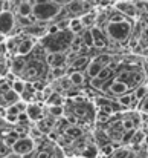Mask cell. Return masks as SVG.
<instances>
[{
  "label": "cell",
  "instance_id": "1",
  "mask_svg": "<svg viewBox=\"0 0 148 158\" xmlns=\"http://www.w3.org/2000/svg\"><path fill=\"white\" fill-rule=\"evenodd\" d=\"M73 35L69 29H60L55 34H45L40 43L46 52H67Z\"/></svg>",
  "mask_w": 148,
  "mask_h": 158
},
{
  "label": "cell",
  "instance_id": "2",
  "mask_svg": "<svg viewBox=\"0 0 148 158\" xmlns=\"http://www.w3.org/2000/svg\"><path fill=\"white\" fill-rule=\"evenodd\" d=\"M131 22L128 19H122V20H111L105 23L104 28V34L107 39H111L115 42H125L130 34H131Z\"/></svg>",
  "mask_w": 148,
  "mask_h": 158
},
{
  "label": "cell",
  "instance_id": "3",
  "mask_svg": "<svg viewBox=\"0 0 148 158\" xmlns=\"http://www.w3.org/2000/svg\"><path fill=\"white\" fill-rule=\"evenodd\" d=\"M61 5L52 0H37L32 3V15L37 22H48L58 17Z\"/></svg>",
  "mask_w": 148,
  "mask_h": 158
},
{
  "label": "cell",
  "instance_id": "4",
  "mask_svg": "<svg viewBox=\"0 0 148 158\" xmlns=\"http://www.w3.org/2000/svg\"><path fill=\"white\" fill-rule=\"evenodd\" d=\"M11 149H12V152L25 157V155H29L35 149V141L31 137H20V138H17V141L12 144Z\"/></svg>",
  "mask_w": 148,
  "mask_h": 158
},
{
  "label": "cell",
  "instance_id": "5",
  "mask_svg": "<svg viewBox=\"0 0 148 158\" xmlns=\"http://www.w3.org/2000/svg\"><path fill=\"white\" fill-rule=\"evenodd\" d=\"M15 17L11 11H0V34L8 35L14 31L15 26Z\"/></svg>",
  "mask_w": 148,
  "mask_h": 158
},
{
  "label": "cell",
  "instance_id": "6",
  "mask_svg": "<svg viewBox=\"0 0 148 158\" xmlns=\"http://www.w3.org/2000/svg\"><path fill=\"white\" fill-rule=\"evenodd\" d=\"M115 9H118L127 19H133L138 14V9L134 6V2H130V0H119V2H116Z\"/></svg>",
  "mask_w": 148,
  "mask_h": 158
},
{
  "label": "cell",
  "instance_id": "7",
  "mask_svg": "<svg viewBox=\"0 0 148 158\" xmlns=\"http://www.w3.org/2000/svg\"><path fill=\"white\" fill-rule=\"evenodd\" d=\"M46 63L49 68H56V66H64L67 63L66 52H48L46 54Z\"/></svg>",
  "mask_w": 148,
  "mask_h": 158
},
{
  "label": "cell",
  "instance_id": "8",
  "mask_svg": "<svg viewBox=\"0 0 148 158\" xmlns=\"http://www.w3.org/2000/svg\"><path fill=\"white\" fill-rule=\"evenodd\" d=\"M90 32H92V37H93V46H96L99 49H102V48L107 46V37H105L102 28L92 26L90 28Z\"/></svg>",
  "mask_w": 148,
  "mask_h": 158
},
{
  "label": "cell",
  "instance_id": "9",
  "mask_svg": "<svg viewBox=\"0 0 148 158\" xmlns=\"http://www.w3.org/2000/svg\"><path fill=\"white\" fill-rule=\"evenodd\" d=\"M141 124V117L136 114H133V115H128V117H122V120H121V126H122V129L124 131H134V129H138V126Z\"/></svg>",
  "mask_w": 148,
  "mask_h": 158
},
{
  "label": "cell",
  "instance_id": "10",
  "mask_svg": "<svg viewBox=\"0 0 148 158\" xmlns=\"http://www.w3.org/2000/svg\"><path fill=\"white\" fill-rule=\"evenodd\" d=\"M35 48V42L31 37H23L17 46V55H28Z\"/></svg>",
  "mask_w": 148,
  "mask_h": 158
},
{
  "label": "cell",
  "instance_id": "11",
  "mask_svg": "<svg viewBox=\"0 0 148 158\" xmlns=\"http://www.w3.org/2000/svg\"><path fill=\"white\" fill-rule=\"evenodd\" d=\"M25 112L28 114L31 121H38V120L43 118V109L40 105H28Z\"/></svg>",
  "mask_w": 148,
  "mask_h": 158
},
{
  "label": "cell",
  "instance_id": "12",
  "mask_svg": "<svg viewBox=\"0 0 148 158\" xmlns=\"http://www.w3.org/2000/svg\"><path fill=\"white\" fill-rule=\"evenodd\" d=\"M25 55H15L12 58V66H11V72L15 75H21L23 69L26 66V58H23Z\"/></svg>",
  "mask_w": 148,
  "mask_h": 158
},
{
  "label": "cell",
  "instance_id": "13",
  "mask_svg": "<svg viewBox=\"0 0 148 158\" xmlns=\"http://www.w3.org/2000/svg\"><path fill=\"white\" fill-rule=\"evenodd\" d=\"M66 137H69L70 140H78V138H81L83 135H84V131L78 126V124H69L66 129H64V132H63Z\"/></svg>",
  "mask_w": 148,
  "mask_h": 158
},
{
  "label": "cell",
  "instance_id": "14",
  "mask_svg": "<svg viewBox=\"0 0 148 158\" xmlns=\"http://www.w3.org/2000/svg\"><path fill=\"white\" fill-rule=\"evenodd\" d=\"M67 77H69L72 86H83L86 81V75L81 71H72V72H69Z\"/></svg>",
  "mask_w": 148,
  "mask_h": 158
},
{
  "label": "cell",
  "instance_id": "15",
  "mask_svg": "<svg viewBox=\"0 0 148 158\" xmlns=\"http://www.w3.org/2000/svg\"><path fill=\"white\" fill-rule=\"evenodd\" d=\"M17 14L21 17H29L32 14V3L29 0H23L17 6Z\"/></svg>",
  "mask_w": 148,
  "mask_h": 158
},
{
  "label": "cell",
  "instance_id": "16",
  "mask_svg": "<svg viewBox=\"0 0 148 158\" xmlns=\"http://www.w3.org/2000/svg\"><path fill=\"white\" fill-rule=\"evenodd\" d=\"M20 100V95L15 92V91H12V89H8L6 92H3V95H2V103H5V105H14V103H17Z\"/></svg>",
  "mask_w": 148,
  "mask_h": 158
},
{
  "label": "cell",
  "instance_id": "17",
  "mask_svg": "<svg viewBox=\"0 0 148 158\" xmlns=\"http://www.w3.org/2000/svg\"><path fill=\"white\" fill-rule=\"evenodd\" d=\"M67 29H69L72 34H81V32L84 31V26H83L81 20H80L78 17H75V19H70V20H69Z\"/></svg>",
  "mask_w": 148,
  "mask_h": 158
},
{
  "label": "cell",
  "instance_id": "18",
  "mask_svg": "<svg viewBox=\"0 0 148 158\" xmlns=\"http://www.w3.org/2000/svg\"><path fill=\"white\" fill-rule=\"evenodd\" d=\"M80 20H81L84 28H92L95 25V22H96V14L95 12H84L80 17Z\"/></svg>",
  "mask_w": 148,
  "mask_h": 158
},
{
  "label": "cell",
  "instance_id": "19",
  "mask_svg": "<svg viewBox=\"0 0 148 158\" xmlns=\"http://www.w3.org/2000/svg\"><path fill=\"white\" fill-rule=\"evenodd\" d=\"M148 92V85H138L136 88H134V92H133V95H134V98L141 103L144 98H145V95H147Z\"/></svg>",
  "mask_w": 148,
  "mask_h": 158
},
{
  "label": "cell",
  "instance_id": "20",
  "mask_svg": "<svg viewBox=\"0 0 148 158\" xmlns=\"http://www.w3.org/2000/svg\"><path fill=\"white\" fill-rule=\"evenodd\" d=\"M81 39H83V43L89 48H93V37H92V32H90V28H84V31L80 34Z\"/></svg>",
  "mask_w": 148,
  "mask_h": 158
},
{
  "label": "cell",
  "instance_id": "21",
  "mask_svg": "<svg viewBox=\"0 0 148 158\" xmlns=\"http://www.w3.org/2000/svg\"><path fill=\"white\" fill-rule=\"evenodd\" d=\"M11 89L15 91L18 95H21L23 91L26 89V81H23V80H20V78H15V80L11 83Z\"/></svg>",
  "mask_w": 148,
  "mask_h": 158
},
{
  "label": "cell",
  "instance_id": "22",
  "mask_svg": "<svg viewBox=\"0 0 148 158\" xmlns=\"http://www.w3.org/2000/svg\"><path fill=\"white\" fill-rule=\"evenodd\" d=\"M49 75H50V78H52V80H58V78H61L63 75H66V69H64V66L50 68Z\"/></svg>",
  "mask_w": 148,
  "mask_h": 158
},
{
  "label": "cell",
  "instance_id": "23",
  "mask_svg": "<svg viewBox=\"0 0 148 158\" xmlns=\"http://www.w3.org/2000/svg\"><path fill=\"white\" fill-rule=\"evenodd\" d=\"M110 158H133V154L128 149H118V151H113Z\"/></svg>",
  "mask_w": 148,
  "mask_h": 158
},
{
  "label": "cell",
  "instance_id": "24",
  "mask_svg": "<svg viewBox=\"0 0 148 158\" xmlns=\"http://www.w3.org/2000/svg\"><path fill=\"white\" fill-rule=\"evenodd\" d=\"M49 114L55 118V117H61L63 114H64V107L61 105H53V106H49Z\"/></svg>",
  "mask_w": 148,
  "mask_h": 158
},
{
  "label": "cell",
  "instance_id": "25",
  "mask_svg": "<svg viewBox=\"0 0 148 158\" xmlns=\"http://www.w3.org/2000/svg\"><path fill=\"white\" fill-rule=\"evenodd\" d=\"M83 155H84L86 158H95L96 157V146H95V144H89V146H86Z\"/></svg>",
  "mask_w": 148,
  "mask_h": 158
},
{
  "label": "cell",
  "instance_id": "26",
  "mask_svg": "<svg viewBox=\"0 0 148 158\" xmlns=\"http://www.w3.org/2000/svg\"><path fill=\"white\" fill-rule=\"evenodd\" d=\"M61 102H63V98H61V95H60V94H52V95L48 97V105L49 106L61 105Z\"/></svg>",
  "mask_w": 148,
  "mask_h": 158
},
{
  "label": "cell",
  "instance_id": "27",
  "mask_svg": "<svg viewBox=\"0 0 148 158\" xmlns=\"http://www.w3.org/2000/svg\"><path fill=\"white\" fill-rule=\"evenodd\" d=\"M34 158H52V154H50L49 149H40Z\"/></svg>",
  "mask_w": 148,
  "mask_h": 158
},
{
  "label": "cell",
  "instance_id": "28",
  "mask_svg": "<svg viewBox=\"0 0 148 158\" xmlns=\"http://www.w3.org/2000/svg\"><path fill=\"white\" fill-rule=\"evenodd\" d=\"M139 105H141V107H142L144 112H148V92H147V95H145V98H144Z\"/></svg>",
  "mask_w": 148,
  "mask_h": 158
},
{
  "label": "cell",
  "instance_id": "29",
  "mask_svg": "<svg viewBox=\"0 0 148 158\" xmlns=\"http://www.w3.org/2000/svg\"><path fill=\"white\" fill-rule=\"evenodd\" d=\"M5 120L8 123H17V115H11V114H5Z\"/></svg>",
  "mask_w": 148,
  "mask_h": 158
},
{
  "label": "cell",
  "instance_id": "30",
  "mask_svg": "<svg viewBox=\"0 0 148 158\" xmlns=\"http://www.w3.org/2000/svg\"><path fill=\"white\" fill-rule=\"evenodd\" d=\"M8 54V46H6V42H2L0 43V57L6 55Z\"/></svg>",
  "mask_w": 148,
  "mask_h": 158
},
{
  "label": "cell",
  "instance_id": "31",
  "mask_svg": "<svg viewBox=\"0 0 148 158\" xmlns=\"http://www.w3.org/2000/svg\"><path fill=\"white\" fill-rule=\"evenodd\" d=\"M5 158H23V157H21V155H18V154H15V152H9Z\"/></svg>",
  "mask_w": 148,
  "mask_h": 158
},
{
  "label": "cell",
  "instance_id": "32",
  "mask_svg": "<svg viewBox=\"0 0 148 158\" xmlns=\"http://www.w3.org/2000/svg\"><path fill=\"white\" fill-rule=\"evenodd\" d=\"M142 34H144V37H148V23L145 25V28H144V31H142Z\"/></svg>",
  "mask_w": 148,
  "mask_h": 158
},
{
  "label": "cell",
  "instance_id": "33",
  "mask_svg": "<svg viewBox=\"0 0 148 158\" xmlns=\"http://www.w3.org/2000/svg\"><path fill=\"white\" fill-rule=\"evenodd\" d=\"M3 124H5V120H3V118H2V117H0V127H2V126H3Z\"/></svg>",
  "mask_w": 148,
  "mask_h": 158
},
{
  "label": "cell",
  "instance_id": "34",
  "mask_svg": "<svg viewBox=\"0 0 148 158\" xmlns=\"http://www.w3.org/2000/svg\"><path fill=\"white\" fill-rule=\"evenodd\" d=\"M145 63H147V64H148V55H147V58H145Z\"/></svg>",
  "mask_w": 148,
  "mask_h": 158
},
{
  "label": "cell",
  "instance_id": "35",
  "mask_svg": "<svg viewBox=\"0 0 148 158\" xmlns=\"http://www.w3.org/2000/svg\"><path fill=\"white\" fill-rule=\"evenodd\" d=\"M147 127H148V118H147Z\"/></svg>",
  "mask_w": 148,
  "mask_h": 158
},
{
  "label": "cell",
  "instance_id": "36",
  "mask_svg": "<svg viewBox=\"0 0 148 158\" xmlns=\"http://www.w3.org/2000/svg\"><path fill=\"white\" fill-rule=\"evenodd\" d=\"M142 2H148V0H142Z\"/></svg>",
  "mask_w": 148,
  "mask_h": 158
},
{
  "label": "cell",
  "instance_id": "37",
  "mask_svg": "<svg viewBox=\"0 0 148 158\" xmlns=\"http://www.w3.org/2000/svg\"><path fill=\"white\" fill-rule=\"evenodd\" d=\"M107 2H111V0H107Z\"/></svg>",
  "mask_w": 148,
  "mask_h": 158
},
{
  "label": "cell",
  "instance_id": "38",
  "mask_svg": "<svg viewBox=\"0 0 148 158\" xmlns=\"http://www.w3.org/2000/svg\"><path fill=\"white\" fill-rule=\"evenodd\" d=\"M145 158H148V157H145Z\"/></svg>",
  "mask_w": 148,
  "mask_h": 158
}]
</instances>
